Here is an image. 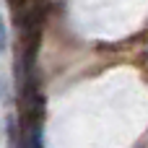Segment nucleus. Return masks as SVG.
<instances>
[{"label":"nucleus","mask_w":148,"mask_h":148,"mask_svg":"<svg viewBox=\"0 0 148 148\" xmlns=\"http://www.w3.org/2000/svg\"><path fill=\"white\" fill-rule=\"evenodd\" d=\"M8 49V26H5V21H3V16H0V55Z\"/></svg>","instance_id":"1"}]
</instances>
